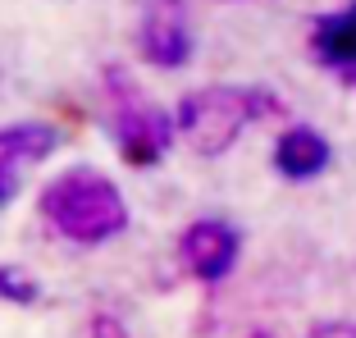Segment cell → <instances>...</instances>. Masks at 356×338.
Returning <instances> with one entry per match:
<instances>
[{"instance_id": "obj_1", "label": "cell", "mask_w": 356, "mask_h": 338, "mask_svg": "<svg viewBox=\"0 0 356 338\" xmlns=\"http://www.w3.org/2000/svg\"><path fill=\"white\" fill-rule=\"evenodd\" d=\"M42 215L55 233H64L69 243H110L115 233H124L128 206L124 192L105 179L101 169H64L60 179L42 192Z\"/></svg>"}, {"instance_id": "obj_2", "label": "cell", "mask_w": 356, "mask_h": 338, "mask_svg": "<svg viewBox=\"0 0 356 338\" xmlns=\"http://www.w3.org/2000/svg\"><path fill=\"white\" fill-rule=\"evenodd\" d=\"M279 110V101H274L270 92H261V87H197V92H188L183 101H178V133L192 142V151H201V156H220V151H229L233 142H238V133L252 119H265Z\"/></svg>"}, {"instance_id": "obj_3", "label": "cell", "mask_w": 356, "mask_h": 338, "mask_svg": "<svg viewBox=\"0 0 356 338\" xmlns=\"http://www.w3.org/2000/svg\"><path fill=\"white\" fill-rule=\"evenodd\" d=\"M174 119L147 106L142 96L128 87V101H119V151L128 165H156L174 142Z\"/></svg>"}, {"instance_id": "obj_4", "label": "cell", "mask_w": 356, "mask_h": 338, "mask_svg": "<svg viewBox=\"0 0 356 338\" xmlns=\"http://www.w3.org/2000/svg\"><path fill=\"white\" fill-rule=\"evenodd\" d=\"M137 51L156 69H183L192 55V32L183 23V5L178 0H151L142 14V32H137Z\"/></svg>"}, {"instance_id": "obj_5", "label": "cell", "mask_w": 356, "mask_h": 338, "mask_svg": "<svg viewBox=\"0 0 356 338\" xmlns=\"http://www.w3.org/2000/svg\"><path fill=\"white\" fill-rule=\"evenodd\" d=\"M178 256H183V265H188L197 279L215 284V279H224L233 270V261H238V233L224 220H197L178 238Z\"/></svg>"}, {"instance_id": "obj_6", "label": "cell", "mask_w": 356, "mask_h": 338, "mask_svg": "<svg viewBox=\"0 0 356 338\" xmlns=\"http://www.w3.org/2000/svg\"><path fill=\"white\" fill-rule=\"evenodd\" d=\"M55 151V128L46 124H5L0 128V206L14 201L23 174Z\"/></svg>"}, {"instance_id": "obj_7", "label": "cell", "mask_w": 356, "mask_h": 338, "mask_svg": "<svg viewBox=\"0 0 356 338\" xmlns=\"http://www.w3.org/2000/svg\"><path fill=\"white\" fill-rule=\"evenodd\" d=\"M311 51L325 69H334L338 78L356 83V0L334 14H325V19H315Z\"/></svg>"}, {"instance_id": "obj_8", "label": "cell", "mask_w": 356, "mask_h": 338, "mask_svg": "<svg viewBox=\"0 0 356 338\" xmlns=\"http://www.w3.org/2000/svg\"><path fill=\"white\" fill-rule=\"evenodd\" d=\"M329 156H334V151H329L325 133H315V128H306V124L279 133V142H274V169L293 183H306V179H315V174H325Z\"/></svg>"}, {"instance_id": "obj_9", "label": "cell", "mask_w": 356, "mask_h": 338, "mask_svg": "<svg viewBox=\"0 0 356 338\" xmlns=\"http://www.w3.org/2000/svg\"><path fill=\"white\" fill-rule=\"evenodd\" d=\"M0 297L23 307V302H32V297H37V284L23 275L19 265H0Z\"/></svg>"}, {"instance_id": "obj_10", "label": "cell", "mask_w": 356, "mask_h": 338, "mask_svg": "<svg viewBox=\"0 0 356 338\" xmlns=\"http://www.w3.org/2000/svg\"><path fill=\"white\" fill-rule=\"evenodd\" d=\"M92 338H128V334H124V325H119V320H110V316H96V325H92Z\"/></svg>"}, {"instance_id": "obj_11", "label": "cell", "mask_w": 356, "mask_h": 338, "mask_svg": "<svg viewBox=\"0 0 356 338\" xmlns=\"http://www.w3.org/2000/svg\"><path fill=\"white\" fill-rule=\"evenodd\" d=\"M311 338H356V329L352 325H320V329H311Z\"/></svg>"}, {"instance_id": "obj_12", "label": "cell", "mask_w": 356, "mask_h": 338, "mask_svg": "<svg viewBox=\"0 0 356 338\" xmlns=\"http://www.w3.org/2000/svg\"><path fill=\"white\" fill-rule=\"evenodd\" d=\"M256 338H270V334H256Z\"/></svg>"}]
</instances>
